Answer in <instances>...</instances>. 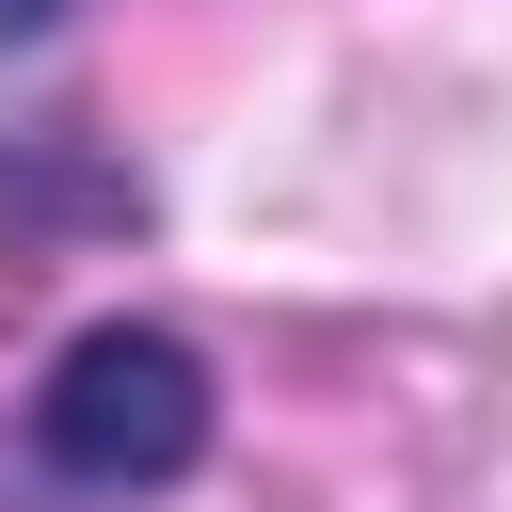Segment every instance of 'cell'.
Segmentation results:
<instances>
[{
	"label": "cell",
	"mask_w": 512,
	"mask_h": 512,
	"mask_svg": "<svg viewBox=\"0 0 512 512\" xmlns=\"http://www.w3.org/2000/svg\"><path fill=\"white\" fill-rule=\"evenodd\" d=\"M48 16H64V0H0V32H48Z\"/></svg>",
	"instance_id": "obj_2"
},
{
	"label": "cell",
	"mask_w": 512,
	"mask_h": 512,
	"mask_svg": "<svg viewBox=\"0 0 512 512\" xmlns=\"http://www.w3.org/2000/svg\"><path fill=\"white\" fill-rule=\"evenodd\" d=\"M192 448H208V368H192L176 336H144V320L80 336V352L48 368V400H32V464L80 480V496H144V480H176Z\"/></svg>",
	"instance_id": "obj_1"
}]
</instances>
